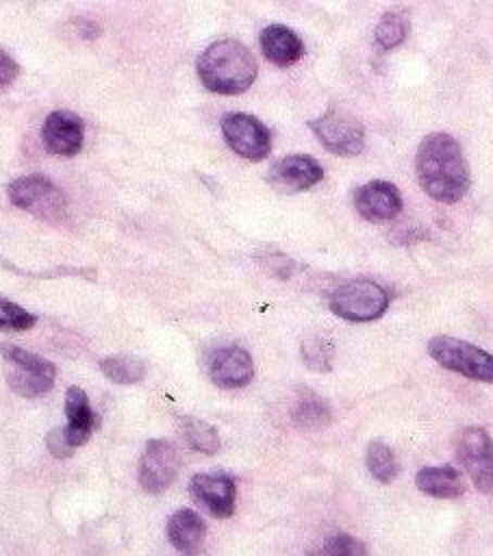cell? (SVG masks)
<instances>
[{
	"mask_svg": "<svg viewBox=\"0 0 493 556\" xmlns=\"http://www.w3.org/2000/svg\"><path fill=\"white\" fill-rule=\"evenodd\" d=\"M41 139L48 152L74 156L83 148V119L72 111H52L41 126Z\"/></svg>",
	"mask_w": 493,
	"mask_h": 556,
	"instance_id": "15",
	"label": "cell"
},
{
	"mask_svg": "<svg viewBox=\"0 0 493 556\" xmlns=\"http://www.w3.org/2000/svg\"><path fill=\"white\" fill-rule=\"evenodd\" d=\"M206 374L222 389H239L254 378V361L241 345H219L208 352Z\"/></svg>",
	"mask_w": 493,
	"mask_h": 556,
	"instance_id": "11",
	"label": "cell"
},
{
	"mask_svg": "<svg viewBox=\"0 0 493 556\" xmlns=\"http://www.w3.org/2000/svg\"><path fill=\"white\" fill-rule=\"evenodd\" d=\"M319 143L339 156H356L365 146L363 124L345 109L332 104L326 113L308 122Z\"/></svg>",
	"mask_w": 493,
	"mask_h": 556,
	"instance_id": "7",
	"label": "cell"
},
{
	"mask_svg": "<svg viewBox=\"0 0 493 556\" xmlns=\"http://www.w3.org/2000/svg\"><path fill=\"white\" fill-rule=\"evenodd\" d=\"M78 30H80V37H85V39H96L98 35H100V26L98 24H93V22H89V20H78Z\"/></svg>",
	"mask_w": 493,
	"mask_h": 556,
	"instance_id": "30",
	"label": "cell"
},
{
	"mask_svg": "<svg viewBox=\"0 0 493 556\" xmlns=\"http://www.w3.org/2000/svg\"><path fill=\"white\" fill-rule=\"evenodd\" d=\"M406 33H408L406 15L402 11H387L374 30V39L380 50H393L406 39Z\"/></svg>",
	"mask_w": 493,
	"mask_h": 556,
	"instance_id": "24",
	"label": "cell"
},
{
	"mask_svg": "<svg viewBox=\"0 0 493 556\" xmlns=\"http://www.w3.org/2000/svg\"><path fill=\"white\" fill-rule=\"evenodd\" d=\"M102 374L117 384H137L146 376V363L130 354H115L100 363Z\"/></svg>",
	"mask_w": 493,
	"mask_h": 556,
	"instance_id": "21",
	"label": "cell"
},
{
	"mask_svg": "<svg viewBox=\"0 0 493 556\" xmlns=\"http://www.w3.org/2000/svg\"><path fill=\"white\" fill-rule=\"evenodd\" d=\"M417 489L426 495L432 497H458L465 491L463 484V476L458 469H454L452 465H443V467H424L419 469L417 478Z\"/></svg>",
	"mask_w": 493,
	"mask_h": 556,
	"instance_id": "19",
	"label": "cell"
},
{
	"mask_svg": "<svg viewBox=\"0 0 493 556\" xmlns=\"http://www.w3.org/2000/svg\"><path fill=\"white\" fill-rule=\"evenodd\" d=\"M35 324H37V317L33 313L17 306L15 302L0 298V330L22 332V330L33 328Z\"/></svg>",
	"mask_w": 493,
	"mask_h": 556,
	"instance_id": "26",
	"label": "cell"
},
{
	"mask_svg": "<svg viewBox=\"0 0 493 556\" xmlns=\"http://www.w3.org/2000/svg\"><path fill=\"white\" fill-rule=\"evenodd\" d=\"M195 70L208 91L237 96L252 87L258 67L248 46L237 39H219L204 48Z\"/></svg>",
	"mask_w": 493,
	"mask_h": 556,
	"instance_id": "2",
	"label": "cell"
},
{
	"mask_svg": "<svg viewBox=\"0 0 493 556\" xmlns=\"http://www.w3.org/2000/svg\"><path fill=\"white\" fill-rule=\"evenodd\" d=\"M206 534V526L202 517L191 508L176 510L167 521V536L169 543L178 552H195Z\"/></svg>",
	"mask_w": 493,
	"mask_h": 556,
	"instance_id": "18",
	"label": "cell"
},
{
	"mask_svg": "<svg viewBox=\"0 0 493 556\" xmlns=\"http://www.w3.org/2000/svg\"><path fill=\"white\" fill-rule=\"evenodd\" d=\"M46 445H48V450H50L54 456H59V458H65V456H69V454L74 452V447L69 445V441H67V437H65V432H63V426H61V428H54V430H50V432L46 434Z\"/></svg>",
	"mask_w": 493,
	"mask_h": 556,
	"instance_id": "28",
	"label": "cell"
},
{
	"mask_svg": "<svg viewBox=\"0 0 493 556\" xmlns=\"http://www.w3.org/2000/svg\"><path fill=\"white\" fill-rule=\"evenodd\" d=\"M332 343L319 337H313L308 341L302 343V361L306 363V367L315 369V371H328L332 365Z\"/></svg>",
	"mask_w": 493,
	"mask_h": 556,
	"instance_id": "25",
	"label": "cell"
},
{
	"mask_svg": "<svg viewBox=\"0 0 493 556\" xmlns=\"http://www.w3.org/2000/svg\"><path fill=\"white\" fill-rule=\"evenodd\" d=\"M365 460H367L369 473H371L378 482L389 484L391 480L397 478L400 467H397L395 454H393V450H391L389 445H384L382 441H371V443L367 445V456H365Z\"/></svg>",
	"mask_w": 493,
	"mask_h": 556,
	"instance_id": "23",
	"label": "cell"
},
{
	"mask_svg": "<svg viewBox=\"0 0 493 556\" xmlns=\"http://www.w3.org/2000/svg\"><path fill=\"white\" fill-rule=\"evenodd\" d=\"M191 497L213 517L226 519L235 513L237 486L226 473H195L189 482Z\"/></svg>",
	"mask_w": 493,
	"mask_h": 556,
	"instance_id": "12",
	"label": "cell"
},
{
	"mask_svg": "<svg viewBox=\"0 0 493 556\" xmlns=\"http://www.w3.org/2000/svg\"><path fill=\"white\" fill-rule=\"evenodd\" d=\"M415 167L421 189L437 202L454 204L469 189V165L458 141L447 132H430L421 139Z\"/></svg>",
	"mask_w": 493,
	"mask_h": 556,
	"instance_id": "1",
	"label": "cell"
},
{
	"mask_svg": "<svg viewBox=\"0 0 493 556\" xmlns=\"http://www.w3.org/2000/svg\"><path fill=\"white\" fill-rule=\"evenodd\" d=\"M456 456L478 491H493V441L484 428L471 426L458 434Z\"/></svg>",
	"mask_w": 493,
	"mask_h": 556,
	"instance_id": "8",
	"label": "cell"
},
{
	"mask_svg": "<svg viewBox=\"0 0 493 556\" xmlns=\"http://www.w3.org/2000/svg\"><path fill=\"white\" fill-rule=\"evenodd\" d=\"M324 178L321 165L308 154H289L276 161L269 169V185L285 193L306 191L315 187Z\"/></svg>",
	"mask_w": 493,
	"mask_h": 556,
	"instance_id": "13",
	"label": "cell"
},
{
	"mask_svg": "<svg viewBox=\"0 0 493 556\" xmlns=\"http://www.w3.org/2000/svg\"><path fill=\"white\" fill-rule=\"evenodd\" d=\"M65 415H67V424L63 426V432H65L69 445L76 450L83 443H87L91 432L98 428V415L89 406V400L83 389H78V387L67 389Z\"/></svg>",
	"mask_w": 493,
	"mask_h": 556,
	"instance_id": "16",
	"label": "cell"
},
{
	"mask_svg": "<svg viewBox=\"0 0 493 556\" xmlns=\"http://www.w3.org/2000/svg\"><path fill=\"white\" fill-rule=\"evenodd\" d=\"M180 432H182L187 445L202 454H215L222 445L217 430L198 417H182Z\"/></svg>",
	"mask_w": 493,
	"mask_h": 556,
	"instance_id": "22",
	"label": "cell"
},
{
	"mask_svg": "<svg viewBox=\"0 0 493 556\" xmlns=\"http://www.w3.org/2000/svg\"><path fill=\"white\" fill-rule=\"evenodd\" d=\"M428 354L450 371L463 374L471 380L493 382V354L454 337H432Z\"/></svg>",
	"mask_w": 493,
	"mask_h": 556,
	"instance_id": "6",
	"label": "cell"
},
{
	"mask_svg": "<svg viewBox=\"0 0 493 556\" xmlns=\"http://www.w3.org/2000/svg\"><path fill=\"white\" fill-rule=\"evenodd\" d=\"M389 291L369 278H356L330 295V311L347 321L378 319L389 306Z\"/></svg>",
	"mask_w": 493,
	"mask_h": 556,
	"instance_id": "5",
	"label": "cell"
},
{
	"mask_svg": "<svg viewBox=\"0 0 493 556\" xmlns=\"http://www.w3.org/2000/svg\"><path fill=\"white\" fill-rule=\"evenodd\" d=\"M180 456L174 443L165 439L148 441L139 463V484L148 493L165 491L178 476Z\"/></svg>",
	"mask_w": 493,
	"mask_h": 556,
	"instance_id": "10",
	"label": "cell"
},
{
	"mask_svg": "<svg viewBox=\"0 0 493 556\" xmlns=\"http://www.w3.org/2000/svg\"><path fill=\"white\" fill-rule=\"evenodd\" d=\"M0 356L4 363V378L17 395L39 397L52 389L56 369L43 356L9 343L0 345Z\"/></svg>",
	"mask_w": 493,
	"mask_h": 556,
	"instance_id": "3",
	"label": "cell"
},
{
	"mask_svg": "<svg viewBox=\"0 0 493 556\" xmlns=\"http://www.w3.org/2000/svg\"><path fill=\"white\" fill-rule=\"evenodd\" d=\"M17 76H20V65H17V61H15L9 52L0 50V89L11 87Z\"/></svg>",
	"mask_w": 493,
	"mask_h": 556,
	"instance_id": "29",
	"label": "cell"
},
{
	"mask_svg": "<svg viewBox=\"0 0 493 556\" xmlns=\"http://www.w3.org/2000/svg\"><path fill=\"white\" fill-rule=\"evenodd\" d=\"M222 132L230 150L250 161H261L271 152V135L263 122L248 113H226Z\"/></svg>",
	"mask_w": 493,
	"mask_h": 556,
	"instance_id": "9",
	"label": "cell"
},
{
	"mask_svg": "<svg viewBox=\"0 0 493 556\" xmlns=\"http://www.w3.org/2000/svg\"><path fill=\"white\" fill-rule=\"evenodd\" d=\"M324 552L334 554V556H356V554H365L367 547L350 534H337L326 541Z\"/></svg>",
	"mask_w": 493,
	"mask_h": 556,
	"instance_id": "27",
	"label": "cell"
},
{
	"mask_svg": "<svg viewBox=\"0 0 493 556\" xmlns=\"http://www.w3.org/2000/svg\"><path fill=\"white\" fill-rule=\"evenodd\" d=\"M291 419L302 430H319L330 424V408L321 397L306 393L295 402Z\"/></svg>",
	"mask_w": 493,
	"mask_h": 556,
	"instance_id": "20",
	"label": "cell"
},
{
	"mask_svg": "<svg viewBox=\"0 0 493 556\" xmlns=\"http://www.w3.org/2000/svg\"><path fill=\"white\" fill-rule=\"evenodd\" d=\"M354 206L369 222H391L402 211V195L387 180H369L356 189Z\"/></svg>",
	"mask_w": 493,
	"mask_h": 556,
	"instance_id": "14",
	"label": "cell"
},
{
	"mask_svg": "<svg viewBox=\"0 0 493 556\" xmlns=\"http://www.w3.org/2000/svg\"><path fill=\"white\" fill-rule=\"evenodd\" d=\"M9 200L17 208L33 213L39 219L59 224L67 217V200L63 191L50 182L46 176L39 174H28L15 178L9 189Z\"/></svg>",
	"mask_w": 493,
	"mask_h": 556,
	"instance_id": "4",
	"label": "cell"
},
{
	"mask_svg": "<svg viewBox=\"0 0 493 556\" xmlns=\"http://www.w3.org/2000/svg\"><path fill=\"white\" fill-rule=\"evenodd\" d=\"M261 50L267 61H271L278 67H289L300 61L304 54L302 39L282 24H269L258 35Z\"/></svg>",
	"mask_w": 493,
	"mask_h": 556,
	"instance_id": "17",
	"label": "cell"
}]
</instances>
